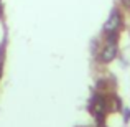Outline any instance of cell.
<instances>
[{
    "label": "cell",
    "instance_id": "obj_1",
    "mask_svg": "<svg viewBox=\"0 0 130 127\" xmlns=\"http://www.w3.org/2000/svg\"><path fill=\"white\" fill-rule=\"evenodd\" d=\"M120 13L117 12V10H114V12L110 13V17H109V20L105 22V25H104V30H105V33H115L117 32V28L120 26Z\"/></svg>",
    "mask_w": 130,
    "mask_h": 127
},
{
    "label": "cell",
    "instance_id": "obj_3",
    "mask_svg": "<svg viewBox=\"0 0 130 127\" xmlns=\"http://www.w3.org/2000/svg\"><path fill=\"white\" fill-rule=\"evenodd\" d=\"M92 111H94V114L97 116V119H102L104 111H105V101H104V97L95 96V97L92 99Z\"/></svg>",
    "mask_w": 130,
    "mask_h": 127
},
{
    "label": "cell",
    "instance_id": "obj_2",
    "mask_svg": "<svg viewBox=\"0 0 130 127\" xmlns=\"http://www.w3.org/2000/svg\"><path fill=\"white\" fill-rule=\"evenodd\" d=\"M115 56H117V45H115V41H107V45L104 46V50L101 51V60L104 61V63H109V61H112Z\"/></svg>",
    "mask_w": 130,
    "mask_h": 127
},
{
    "label": "cell",
    "instance_id": "obj_4",
    "mask_svg": "<svg viewBox=\"0 0 130 127\" xmlns=\"http://www.w3.org/2000/svg\"><path fill=\"white\" fill-rule=\"evenodd\" d=\"M122 3H124L125 7H128V8H130V0H122Z\"/></svg>",
    "mask_w": 130,
    "mask_h": 127
}]
</instances>
